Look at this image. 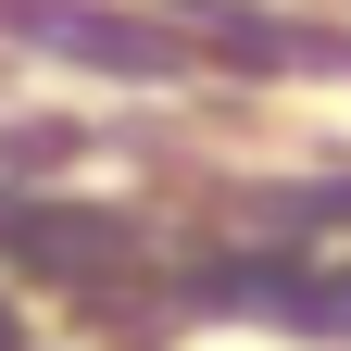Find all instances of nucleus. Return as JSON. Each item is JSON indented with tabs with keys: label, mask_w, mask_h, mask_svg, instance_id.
Segmentation results:
<instances>
[{
	"label": "nucleus",
	"mask_w": 351,
	"mask_h": 351,
	"mask_svg": "<svg viewBox=\"0 0 351 351\" xmlns=\"http://www.w3.org/2000/svg\"><path fill=\"white\" fill-rule=\"evenodd\" d=\"M0 351H25V326H13V301H0Z\"/></svg>",
	"instance_id": "obj_3"
},
{
	"label": "nucleus",
	"mask_w": 351,
	"mask_h": 351,
	"mask_svg": "<svg viewBox=\"0 0 351 351\" xmlns=\"http://www.w3.org/2000/svg\"><path fill=\"white\" fill-rule=\"evenodd\" d=\"M289 213H314V226H351V176H339V189H301Z\"/></svg>",
	"instance_id": "obj_2"
},
{
	"label": "nucleus",
	"mask_w": 351,
	"mask_h": 351,
	"mask_svg": "<svg viewBox=\"0 0 351 351\" xmlns=\"http://www.w3.org/2000/svg\"><path fill=\"white\" fill-rule=\"evenodd\" d=\"M13 38H51L63 63H101V75H163L176 51L125 13H75V0H13Z\"/></svg>",
	"instance_id": "obj_1"
}]
</instances>
